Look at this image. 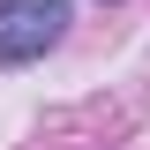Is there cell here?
<instances>
[{
	"label": "cell",
	"instance_id": "1",
	"mask_svg": "<svg viewBox=\"0 0 150 150\" xmlns=\"http://www.w3.org/2000/svg\"><path fill=\"white\" fill-rule=\"evenodd\" d=\"M68 38V0H0V60L30 68Z\"/></svg>",
	"mask_w": 150,
	"mask_h": 150
}]
</instances>
